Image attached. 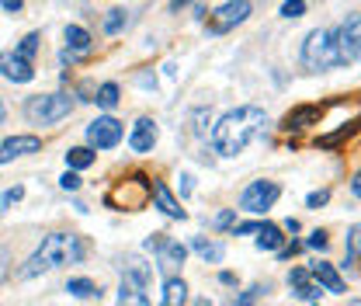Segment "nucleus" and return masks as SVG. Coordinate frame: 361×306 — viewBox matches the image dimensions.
Here are the masks:
<instances>
[{"instance_id": "nucleus-43", "label": "nucleus", "mask_w": 361, "mask_h": 306, "mask_svg": "<svg viewBox=\"0 0 361 306\" xmlns=\"http://www.w3.org/2000/svg\"><path fill=\"white\" fill-rule=\"evenodd\" d=\"M188 4H191V0H171V14H180Z\"/></svg>"}, {"instance_id": "nucleus-34", "label": "nucleus", "mask_w": 361, "mask_h": 306, "mask_svg": "<svg viewBox=\"0 0 361 306\" xmlns=\"http://www.w3.org/2000/svg\"><path fill=\"white\" fill-rule=\"evenodd\" d=\"M167 240H171L167 233H149V237H146V251H153V254H160V251L167 247Z\"/></svg>"}, {"instance_id": "nucleus-39", "label": "nucleus", "mask_w": 361, "mask_h": 306, "mask_svg": "<svg viewBox=\"0 0 361 306\" xmlns=\"http://www.w3.org/2000/svg\"><path fill=\"white\" fill-rule=\"evenodd\" d=\"M11 275V254H7V247H0V282Z\"/></svg>"}, {"instance_id": "nucleus-30", "label": "nucleus", "mask_w": 361, "mask_h": 306, "mask_svg": "<svg viewBox=\"0 0 361 306\" xmlns=\"http://www.w3.org/2000/svg\"><path fill=\"white\" fill-rule=\"evenodd\" d=\"M39 42H42V35H39V32H28V35L18 42V49H14V52H18L21 59H28V63H32V56L39 52Z\"/></svg>"}, {"instance_id": "nucleus-19", "label": "nucleus", "mask_w": 361, "mask_h": 306, "mask_svg": "<svg viewBox=\"0 0 361 306\" xmlns=\"http://www.w3.org/2000/svg\"><path fill=\"white\" fill-rule=\"evenodd\" d=\"M115 306H153L149 303V296H146V289L133 282V278H122V286H118V303Z\"/></svg>"}, {"instance_id": "nucleus-46", "label": "nucleus", "mask_w": 361, "mask_h": 306, "mask_svg": "<svg viewBox=\"0 0 361 306\" xmlns=\"http://www.w3.org/2000/svg\"><path fill=\"white\" fill-rule=\"evenodd\" d=\"M351 192H355V195H358V199H361V171H358V175H355V181H351Z\"/></svg>"}, {"instance_id": "nucleus-5", "label": "nucleus", "mask_w": 361, "mask_h": 306, "mask_svg": "<svg viewBox=\"0 0 361 306\" xmlns=\"http://www.w3.org/2000/svg\"><path fill=\"white\" fill-rule=\"evenodd\" d=\"M153 199V181L146 175H133L129 181H122L118 188H111L108 195H104V206H111V209H142L146 202Z\"/></svg>"}, {"instance_id": "nucleus-16", "label": "nucleus", "mask_w": 361, "mask_h": 306, "mask_svg": "<svg viewBox=\"0 0 361 306\" xmlns=\"http://www.w3.org/2000/svg\"><path fill=\"white\" fill-rule=\"evenodd\" d=\"M153 202H157V209L164 213V216L171 219H188V209H180V202L171 195V188L164 184V181H153Z\"/></svg>"}, {"instance_id": "nucleus-12", "label": "nucleus", "mask_w": 361, "mask_h": 306, "mask_svg": "<svg viewBox=\"0 0 361 306\" xmlns=\"http://www.w3.org/2000/svg\"><path fill=\"white\" fill-rule=\"evenodd\" d=\"M323 119V105H299V108H292L285 119H281V129L285 132H299V129H310Z\"/></svg>"}, {"instance_id": "nucleus-10", "label": "nucleus", "mask_w": 361, "mask_h": 306, "mask_svg": "<svg viewBox=\"0 0 361 306\" xmlns=\"http://www.w3.org/2000/svg\"><path fill=\"white\" fill-rule=\"evenodd\" d=\"M0 77L11 84H32L35 81V66L28 59H21L18 52H0Z\"/></svg>"}, {"instance_id": "nucleus-2", "label": "nucleus", "mask_w": 361, "mask_h": 306, "mask_svg": "<svg viewBox=\"0 0 361 306\" xmlns=\"http://www.w3.org/2000/svg\"><path fill=\"white\" fill-rule=\"evenodd\" d=\"M87 258V240L77 233H49L42 244L35 247V254L21 264L18 278H35L42 271L63 268V264H77Z\"/></svg>"}, {"instance_id": "nucleus-28", "label": "nucleus", "mask_w": 361, "mask_h": 306, "mask_svg": "<svg viewBox=\"0 0 361 306\" xmlns=\"http://www.w3.org/2000/svg\"><path fill=\"white\" fill-rule=\"evenodd\" d=\"M126 25H129V11H126V7L108 11V18H104V32H108V35H118Z\"/></svg>"}, {"instance_id": "nucleus-45", "label": "nucleus", "mask_w": 361, "mask_h": 306, "mask_svg": "<svg viewBox=\"0 0 361 306\" xmlns=\"http://www.w3.org/2000/svg\"><path fill=\"white\" fill-rule=\"evenodd\" d=\"M285 230H288V233H299L302 226H299V219H285Z\"/></svg>"}, {"instance_id": "nucleus-48", "label": "nucleus", "mask_w": 361, "mask_h": 306, "mask_svg": "<svg viewBox=\"0 0 361 306\" xmlns=\"http://www.w3.org/2000/svg\"><path fill=\"white\" fill-rule=\"evenodd\" d=\"M0 126H4V105H0Z\"/></svg>"}, {"instance_id": "nucleus-20", "label": "nucleus", "mask_w": 361, "mask_h": 306, "mask_svg": "<svg viewBox=\"0 0 361 306\" xmlns=\"http://www.w3.org/2000/svg\"><path fill=\"white\" fill-rule=\"evenodd\" d=\"M188 303V282L184 278H167L164 282V296H160V306H184Z\"/></svg>"}, {"instance_id": "nucleus-41", "label": "nucleus", "mask_w": 361, "mask_h": 306, "mask_svg": "<svg viewBox=\"0 0 361 306\" xmlns=\"http://www.w3.org/2000/svg\"><path fill=\"white\" fill-rule=\"evenodd\" d=\"M4 4V11H11V14H18L21 7H25V0H0Z\"/></svg>"}, {"instance_id": "nucleus-36", "label": "nucleus", "mask_w": 361, "mask_h": 306, "mask_svg": "<svg viewBox=\"0 0 361 306\" xmlns=\"http://www.w3.org/2000/svg\"><path fill=\"white\" fill-rule=\"evenodd\" d=\"M326 202H330V192H326V188H319V192H313V195L306 199L310 209H319V206H326Z\"/></svg>"}, {"instance_id": "nucleus-11", "label": "nucleus", "mask_w": 361, "mask_h": 306, "mask_svg": "<svg viewBox=\"0 0 361 306\" xmlns=\"http://www.w3.org/2000/svg\"><path fill=\"white\" fill-rule=\"evenodd\" d=\"M310 275H313V282L323 289V293H334V296H344V278H341V271L334 268L330 261H313L310 264Z\"/></svg>"}, {"instance_id": "nucleus-21", "label": "nucleus", "mask_w": 361, "mask_h": 306, "mask_svg": "<svg viewBox=\"0 0 361 306\" xmlns=\"http://www.w3.org/2000/svg\"><path fill=\"white\" fill-rule=\"evenodd\" d=\"M191 247H195V251L202 254V261H205V264H219V261L226 258V247L219 244V240H205V237H195V240H191Z\"/></svg>"}, {"instance_id": "nucleus-18", "label": "nucleus", "mask_w": 361, "mask_h": 306, "mask_svg": "<svg viewBox=\"0 0 361 306\" xmlns=\"http://www.w3.org/2000/svg\"><path fill=\"white\" fill-rule=\"evenodd\" d=\"M66 52L77 59V56H90V49H94V39H90L87 28H80V25H66Z\"/></svg>"}, {"instance_id": "nucleus-9", "label": "nucleus", "mask_w": 361, "mask_h": 306, "mask_svg": "<svg viewBox=\"0 0 361 306\" xmlns=\"http://www.w3.org/2000/svg\"><path fill=\"white\" fill-rule=\"evenodd\" d=\"M122 136H126V129H122V122H118L115 115H97L87 126L90 150H115V146L122 143Z\"/></svg>"}, {"instance_id": "nucleus-37", "label": "nucleus", "mask_w": 361, "mask_h": 306, "mask_svg": "<svg viewBox=\"0 0 361 306\" xmlns=\"http://www.w3.org/2000/svg\"><path fill=\"white\" fill-rule=\"evenodd\" d=\"M306 247H313V251H326V247H330V240H326V233H323V230H316L313 237L306 240Z\"/></svg>"}, {"instance_id": "nucleus-42", "label": "nucleus", "mask_w": 361, "mask_h": 306, "mask_svg": "<svg viewBox=\"0 0 361 306\" xmlns=\"http://www.w3.org/2000/svg\"><path fill=\"white\" fill-rule=\"evenodd\" d=\"M191 181H195L191 175H184V177H180V195H191Z\"/></svg>"}, {"instance_id": "nucleus-1", "label": "nucleus", "mask_w": 361, "mask_h": 306, "mask_svg": "<svg viewBox=\"0 0 361 306\" xmlns=\"http://www.w3.org/2000/svg\"><path fill=\"white\" fill-rule=\"evenodd\" d=\"M268 129V112L257 105H240L233 112H226L212 129V146L223 157H240L254 139H261Z\"/></svg>"}, {"instance_id": "nucleus-40", "label": "nucleus", "mask_w": 361, "mask_h": 306, "mask_svg": "<svg viewBox=\"0 0 361 306\" xmlns=\"http://www.w3.org/2000/svg\"><path fill=\"white\" fill-rule=\"evenodd\" d=\"M233 219H236V209H226V213H219V216H216V226H219V230H226V226H233Z\"/></svg>"}, {"instance_id": "nucleus-7", "label": "nucleus", "mask_w": 361, "mask_h": 306, "mask_svg": "<svg viewBox=\"0 0 361 306\" xmlns=\"http://www.w3.org/2000/svg\"><path fill=\"white\" fill-rule=\"evenodd\" d=\"M302 66L306 70H330L334 66V49H330V32L326 28H316L306 35V42H302Z\"/></svg>"}, {"instance_id": "nucleus-3", "label": "nucleus", "mask_w": 361, "mask_h": 306, "mask_svg": "<svg viewBox=\"0 0 361 306\" xmlns=\"http://www.w3.org/2000/svg\"><path fill=\"white\" fill-rule=\"evenodd\" d=\"M73 112V98L70 94H35L25 101V119L32 126H56Z\"/></svg>"}, {"instance_id": "nucleus-35", "label": "nucleus", "mask_w": 361, "mask_h": 306, "mask_svg": "<svg viewBox=\"0 0 361 306\" xmlns=\"http://www.w3.org/2000/svg\"><path fill=\"white\" fill-rule=\"evenodd\" d=\"M80 184H84V181H80V175H77V171H66V175L59 177V188H63V192H77Z\"/></svg>"}, {"instance_id": "nucleus-24", "label": "nucleus", "mask_w": 361, "mask_h": 306, "mask_svg": "<svg viewBox=\"0 0 361 306\" xmlns=\"http://www.w3.org/2000/svg\"><path fill=\"white\" fill-rule=\"evenodd\" d=\"M188 258V247L180 240H167V247L160 251V268H178Z\"/></svg>"}, {"instance_id": "nucleus-33", "label": "nucleus", "mask_w": 361, "mask_h": 306, "mask_svg": "<svg viewBox=\"0 0 361 306\" xmlns=\"http://www.w3.org/2000/svg\"><path fill=\"white\" fill-rule=\"evenodd\" d=\"M306 14V0H285L281 4V18H302Z\"/></svg>"}, {"instance_id": "nucleus-47", "label": "nucleus", "mask_w": 361, "mask_h": 306, "mask_svg": "<svg viewBox=\"0 0 361 306\" xmlns=\"http://www.w3.org/2000/svg\"><path fill=\"white\" fill-rule=\"evenodd\" d=\"M195 306H212V303H209V300H198V303H195Z\"/></svg>"}, {"instance_id": "nucleus-22", "label": "nucleus", "mask_w": 361, "mask_h": 306, "mask_svg": "<svg viewBox=\"0 0 361 306\" xmlns=\"http://www.w3.org/2000/svg\"><path fill=\"white\" fill-rule=\"evenodd\" d=\"M281 230L274 226V223H261V230H257V251H281Z\"/></svg>"}, {"instance_id": "nucleus-6", "label": "nucleus", "mask_w": 361, "mask_h": 306, "mask_svg": "<svg viewBox=\"0 0 361 306\" xmlns=\"http://www.w3.org/2000/svg\"><path fill=\"white\" fill-rule=\"evenodd\" d=\"M278 195H281V184L278 181H264V177L261 181H250L243 188V195H240V209L261 216V213H268L271 206L278 202Z\"/></svg>"}, {"instance_id": "nucleus-31", "label": "nucleus", "mask_w": 361, "mask_h": 306, "mask_svg": "<svg viewBox=\"0 0 361 306\" xmlns=\"http://www.w3.org/2000/svg\"><path fill=\"white\" fill-rule=\"evenodd\" d=\"M21 199H25V188H21V184L4 188V192H0V213H7V209H11V206H18Z\"/></svg>"}, {"instance_id": "nucleus-49", "label": "nucleus", "mask_w": 361, "mask_h": 306, "mask_svg": "<svg viewBox=\"0 0 361 306\" xmlns=\"http://www.w3.org/2000/svg\"><path fill=\"white\" fill-rule=\"evenodd\" d=\"M313 306H319V303H313Z\"/></svg>"}, {"instance_id": "nucleus-8", "label": "nucleus", "mask_w": 361, "mask_h": 306, "mask_svg": "<svg viewBox=\"0 0 361 306\" xmlns=\"http://www.w3.org/2000/svg\"><path fill=\"white\" fill-rule=\"evenodd\" d=\"M247 18H250V0H226L223 7H216V11L205 18V25H209L212 35H226V32H233L236 25H243Z\"/></svg>"}, {"instance_id": "nucleus-44", "label": "nucleus", "mask_w": 361, "mask_h": 306, "mask_svg": "<svg viewBox=\"0 0 361 306\" xmlns=\"http://www.w3.org/2000/svg\"><path fill=\"white\" fill-rule=\"evenodd\" d=\"M219 282H223V286H236V275H233V271H223Z\"/></svg>"}, {"instance_id": "nucleus-17", "label": "nucleus", "mask_w": 361, "mask_h": 306, "mask_svg": "<svg viewBox=\"0 0 361 306\" xmlns=\"http://www.w3.org/2000/svg\"><path fill=\"white\" fill-rule=\"evenodd\" d=\"M122 278H133L142 289H149L153 286V264H146L139 254H126L122 258Z\"/></svg>"}, {"instance_id": "nucleus-4", "label": "nucleus", "mask_w": 361, "mask_h": 306, "mask_svg": "<svg viewBox=\"0 0 361 306\" xmlns=\"http://www.w3.org/2000/svg\"><path fill=\"white\" fill-rule=\"evenodd\" d=\"M334 66H348L361 56V14H348L337 28H330Z\"/></svg>"}, {"instance_id": "nucleus-26", "label": "nucleus", "mask_w": 361, "mask_h": 306, "mask_svg": "<svg viewBox=\"0 0 361 306\" xmlns=\"http://www.w3.org/2000/svg\"><path fill=\"white\" fill-rule=\"evenodd\" d=\"M66 293L77 296V300H94V296H101L97 282H90V278H70V282H66Z\"/></svg>"}, {"instance_id": "nucleus-25", "label": "nucleus", "mask_w": 361, "mask_h": 306, "mask_svg": "<svg viewBox=\"0 0 361 306\" xmlns=\"http://www.w3.org/2000/svg\"><path fill=\"white\" fill-rule=\"evenodd\" d=\"M358 126H361V119H355V122H348L344 129L330 132V136H319V139H316V146H323V150H334V146H341L348 136H355V132H358Z\"/></svg>"}, {"instance_id": "nucleus-14", "label": "nucleus", "mask_w": 361, "mask_h": 306, "mask_svg": "<svg viewBox=\"0 0 361 306\" xmlns=\"http://www.w3.org/2000/svg\"><path fill=\"white\" fill-rule=\"evenodd\" d=\"M157 136H160V129H157V122L153 119H139L133 126V132H129V146H133L135 153H149L153 146H157Z\"/></svg>"}, {"instance_id": "nucleus-29", "label": "nucleus", "mask_w": 361, "mask_h": 306, "mask_svg": "<svg viewBox=\"0 0 361 306\" xmlns=\"http://www.w3.org/2000/svg\"><path fill=\"white\" fill-rule=\"evenodd\" d=\"M358 258H361V223H355L348 230V258H344V264H355Z\"/></svg>"}, {"instance_id": "nucleus-27", "label": "nucleus", "mask_w": 361, "mask_h": 306, "mask_svg": "<svg viewBox=\"0 0 361 306\" xmlns=\"http://www.w3.org/2000/svg\"><path fill=\"white\" fill-rule=\"evenodd\" d=\"M94 101L104 108V112H111V108H118V84L115 81H108V84H101V88L94 90Z\"/></svg>"}, {"instance_id": "nucleus-13", "label": "nucleus", "mask_w": 361, "mask_h": 306, "mask_svg": "<svg viewBox=\"0 0 361 306\" xmlns=\"http://www.w3.org/2000/svg\"><path fill=\"white\" fill-rule=\"evenodd\" d=\"M42 150V139L39 136H11L0 143V164L14 160V157H25V153H39Z\"/></svg>"}, {"instance_id": "nucleus-38", "label": "nucleus", "mask_w": 361, "mask_h": 306, "mask_svg": "<svg viewBox=\"0 0 361 306\" xmlns=\"http://www.w3.org/2000/svg\"><path fill=\"white\" fill-rule=\"evenodd\" d=\"M257 230H261V223H257V219H250V223H236V230H233V233H236V237H243V233H257Z\"/></svg>"}, {"instance_id": "nucleus-23", "label": "nucleus", "mask_w": 361, "mask_h": 306, "mask_svg": "<svg viewBox=\"0 0 361 306\" xmlns=\"http://www.w3.org/2000/svg\"><path fill=\"white\" fill-rule=\"evenodd\" d=\"M94 160H97V157H94L90 146H70V150H66V167H70V171H84Z\"/></svg>"}, {"instance_id": "nucleus-15", "label": "nucleus", "mask_w": 361, "mask_h": 306, "mask_svg": "<svg viewBox=\"0 0 361 306\" xmlns=\"http://www.w3.org/2000/svg\"><path fill=\"white\" fill-rule=\"evenodd\" d=\"M288 286H292V289H295V296H299V300H306V303H316V300H319V293H323V289L313 282L310 268H292V271H288Z\"/></svg>"}, {"instance_id": "nucleus-32", "label": "nucleus", "mask_w": 361, "mask_h": 306, "mask_svg": "<svg viewBox=\"0 0 361 306\" xmlns=\"http://www.w3.org/2000/svg\"><path fill=\"white\" fill-rule=\"evenodd\" d=\"M261 293H268V286H250L247 293H240V300H233L229 306H254L261 300Z\"/></svg>"}]
</instances>
